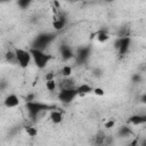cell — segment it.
<instances>
[{"label":"cell","mask_w":146,"mask_h":146,"mask_svg":"<svg viewBox=\"0 0 146 146\" xmlns=\"http://www.w3.org/2000/svg\"><path fill=\"white\" fill-rule=\"evenodd\" d=\"M29 51H30V54H31V57H32L33 63L35 64V66H36L39 70H43V68L49 64V62L54 58V56H51V55H49V54H46L43 50L30 48Z\"/></svg>","instance_id":"cell-1"},{"label":"cell","mask_w":146,"mask_h":146,"mask_svg":"<svg viewBox=\"0 0 146 146\" xmlns=\"http://www.w3.org/2000/svg\"><path fill=\"white\" fill-rule=\"evenodd\" d=\"M26 110H27V113H29V116L30 119H32V121L34 122V119L35 116L41 113V112H50L51 110H55L56 107L54 105H48V104H44V103H40V102H36V100H33V102H26Z\"/></svg>","instance_id":"cell-2"},{"label":"cell","mask_w":146,"mask_h":146,"mask_svg":"<svg viewBox=\"0 0 146 146\" xmlns=\"http://www.w3.org/2000/svg\"><path fill=\"white\" fill-rule=\"evenodd\" d=\"M55 39V34H51V33H43V34H39L34 42H33V46L31 48H34V49H39V50H43L47 46H49L52 40Z\"/></svg>","instance_id":"cell-3"},{"label":"cell","mask_w":146,"mask_h":146,"mask_svg":"<svg viewBox=\"0 0 146 146\" xmlns=\"http://www.w3.org/2000/svg\"><path fill=\"white\" fill-rule=\"evenodd\" d=\"M14 51H15V55H16L17 64L22 68H26L32 62V57H31L30 51L25 50V49H22V48H15Z\"/></svg>","instance_id":"cell-4"},{"label":"cell","mask_w":146,"mask_h":146,"mask_svg":"<svg viewBox=\"0 0 146 146\" xmlns=\"http://www.w3.org/2000/svg\"><path fill=\"white\" fill-rule=\"evenodd\" d=\"M78 97V92L75 90V88H71V89H59L58 94H57V98L65 104H70L72 103L75 98Z\"/></svg>","instance_id":"cell-5"},{"label":"cell","mask_w":146,"mask_h":146,"mask_svg":"<svg viewBox=\"0 0 146 146\" xmlns=\"http://www.w3.org/2000/svg\"><path fill=\"white\" fill-rule=\"evenodd\" d=\"M131 43V38L130 36H124V38H119L115 41V48L117 49L120 55H125L128 52V49Z\"/></svg>","instance_id":"cell-6"},{"label":"cell","mask_w":146,"mask_h":146,"mask_svg":"<svg viewBox=\"0 0 146 146\" xmlns=\"http://www.w3.org/2000/svg\"><path fill=\"white\" fill-rule=\"evenodd\" d=\"M67 24V18L66 15L63 14L62 11H58L57 15L54 16V21H52V27L55 29V31H62Z\"/></svg>","instance_id":"cell-7"},{"label":"cell","mask_w":146,"mask_h":146,"mask_svg":"<svg viewBox=\"0 0 146 146\" xmlns=\"http://www.w3.org/2000/svg\"><path fill=\"white\" fill-rule=\"evenodd\" d=\"M19 97L17 96V95H15V94H10V95H8L6 98H5V100H3V105H5V107H7V108H14V107H17L18 105H19Z\"/></svg>","instance_id":"cell-8"},{"label":"cell","mask_w":146,"mask_h":146,"mask_svg":"<svg viewBox=\"0 0 146 146\" xmlns=\"http://www.w3.org/2000/svg\"><path fill=\"white\" fill-rule=\"evenodd\" d=\"M89 55H90V48L89 47H82L79 49V51L74 56H75V59L78 63H84L89 58Z\"/></svg>","instance_id":"cell-9"},{"label":"cell","mask_w":146,"mask_h":146,"mask_svg":"<svg viewBox=\"0 0 146 146\" xmlns=\"http://www.w3.org/2000/svg\"><path fill=\"white\" fill-rule=\"evenodd\" d=\"M49 119H50V121H51L54 124L60 123V122L63 121V113H62V111H58L57 108L51 110V111L49 112Z\"/></svg>","instance_id":"cell-10"},{"label":"cell","mask_w":146,"mask_h":146,"mask_svg":"<svg viewBox=\"0 0 146 146\" xmlns=\"http://www.w3.org/2000/svg\"><path fill=\"white\" fill-rule=\"evenodd\" d=\"M146 122V115H141V114H135V115H131L129 119H128V123L132 124V125H140V124H144Z\"/></svg>","instance_id":"cell-11"},{"label":"cell","mask_w":146,"mask_h":146,"mask_svg":"<svg viewBox=\"0 0 146 146\" xmlns=\"http://www.w3.org/2000/svg\"><path fill=\"white\" fill-rule=\"evenodd\" d=\"M59 51H60V55H62V57H63L64 60H68V59H71V58L74 57V52H73L72 48L68 47V46H66V44H63L59 48Z\"/></svg>","instance_id":"cell-12"},{"label":"cell","mask_w":146,"mask_h":146,"mask_svg":"<svg viewBox=\"0 0 146 146\" xmlns=\"http://www.w3.org/2000/svg\"><path fill=\"white\" fill-rule=\"evenodd\" d=\"M75 90H76V92H78V96H84V95H87V94L92 92L94 88H92L90 84H88V83H82V84L75 87Z\"/></svg>","instance_id":"cell-13"},{"label":"cell","mask_w":146,"mask_h":146,"mask_svg":"<svg viewBox=\"0 0 146 146\" xmlns=\"http://www.w3.org/2000/svg\"><path fill=\"white\" fill-rule=\"evenodd\" d=\"M96 39H97L98 42L105 43L106 41L110 40V34H108L105 30H100V31H98V32L96 33Z\"/></svg>","instance_id":"cell-14"},{"label":"cell","mask_w":146,"mask_h":146,"mask_svg":"<svg viewBox=\"0 0 146 146\" xmlns=\"http://www.w3.org/2000/svg\"><path fill=\"white\" fill-rule=\"evenodd\" d=\"M5 59L10 64H17V59H16V55L14 50H8L5 54Z\"/></svg>","instance_id":"cell-15"},{"label":"cell","mask_w":146,"mask_h":146,"mask_svg":"<svg viewBox=\"0 0 146 146\" xmlns=\"http://www.w3.org/2000/svg\"><path fill=\"white\" fill-rule=\"evenodd\" d=\"M105 139H106V135H105L103 131H98L97 135L95 136V143H96V145H98V146L104 145Z\"/></svg>","instance_id":"cell-16"},{"label":"cell","mask_w":146,"mask_h":146,"mask_svg":"<svg viewBox=\"0 0 146 146\" xmlns=\"http://www.w3.org/2000/svg\"><path fill=\"white\" fill-rule=\"evenodd\" d=\"M56 88H57V82H56L55 79H52V80H47V81H46V89H47L48 91L52 92V91L56 90Z\"/></svg>","instance_id":"cell-17"},{"label":"cell","mask_w":146,"mask_h":146,"mask_svg":"<svg viewBox=\"0 0 146 146\" xmlns=\"http://www.w3.org/2000/svg\"><path fill=\"white\" fill-rule=\"evenodd\" d=\"M131 133H132V131H131V129H130L128 125L121 127V128L119 129V136H120V137H129Z\"/></svg>","instance_id":"cell-18"},{"label":"cell","mask_w":146,"mask_h":146,"mask_svg":"<svg viewBox=\"0 0 146 146\" xmlns=\"http://www.w3.org/2000/svg\"><path fill=\"white\" fill-rule=\"evenodd\" d=\"M72 66L71 65H64L60 70V74L64 76V78H70L71 74H72Z\"/></svg>","instance_id":"cell-19"},{"label":"cell","mask_w":146,"mask_h":146,"mask_svg":"<svg viewBox=\"0 0 146 146\" xmlns=\"http://www.w3.org/2000/svg\"><path fill=\"white\" fill-rule=\"evenodd\" d=\"M25 132L27 133V136L29 137H35L36 135H38V129L36 128H34V127H32V125H26L25 127Z\"/></svg>","instance_id":"cell-20"},{"label":"cell","mask_w":146,"mask_h":146,"mask_svg":"<svg viewBox=\"0 0 146 146\" xmlns=\"http://www.w3.org/2000/svg\"><path fill=\"white\" fill-rule=\"evenodd\" d=\"M92 92H94L96 96H104V94H105V91H104L103 88H94Z\"/></svg>","instance_id":"cell-21"},{"label":"cell","mask_w":146,"mask_h":146,"mask_svg":"<svg viewBox=\"0 0 146 146\" xmlns=\"http://www.w3.org/2000/svg\"><path fill=\"white\" fill-rule=\"evenodd\" d=\"M114 124H115V122H114L113 120H111V121H108V122L105 123V128H106V129H111V128L114 127Z\"/></svg>","instance_id":"cell-22"},{"label":"cell","mask_w":146,"mask_h":146,"mask_svg":"<svg viewBox=\"0 0 146 146\" xmlns=\"http://www.w3.org/2000/svg\"><path fill=\"white\" fill-rule=\"evenodd\" d=\"M18 5L22 7V8H25V7H27L29 5H30V1H18Z\"/></svg>","instance_id":"cell-23"},{"label":"cell","mask_w":146,"mask_h":146,"mask_svg":"<svg viewBox=\"0 0 146 146\" xmlns=\"http://www.w3.org/2000/svg\"><path fill=\"white\" fill-rule=\"evenodd\" d=\"M128 146H138V140H137V139H133Z\"/></svg>","instance_id":"cell-24"}]
</instances>
